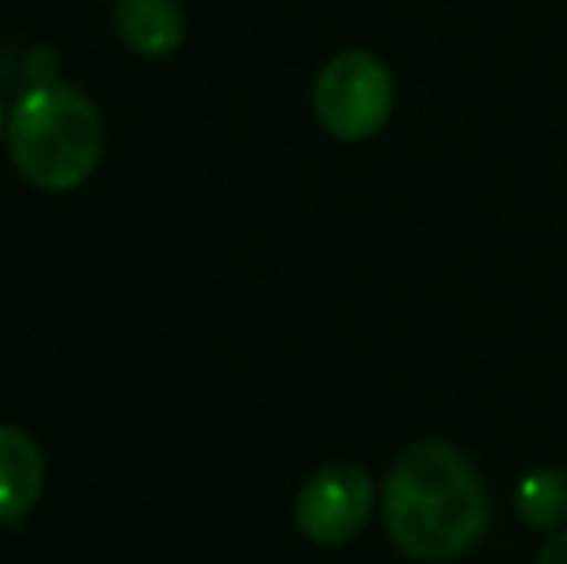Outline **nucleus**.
<instances>
[{
    "instance_id": "f257e3e1",
    "label": "nucleus",
    "mask_w": 567,
    "mask_h": 564,
    "mask_svg": "<svg viewBox=\"0 0 567 564\" xmlns=\"http://www.w3.org/2000/svg\"><path fill=\"white\" fill-rule=\"evenodd\" d=\"M491 522L486 488L475 464L449 441L402 449L382 480V526L398 553L444 564L475 550Z\"/></svg>"
},
{
    "instance_id": "20e7f679",
    "label": "nucleus",
    "mask_w": 567,
    "mask_h": 564,
    "mask_svg": "<svg viewBox=\"0 0 567 564\" xmlns=\"http://www.w3.org/2000/svg\"><path fill=\"white\" fill-rule=\"evenodd\" d=\"M374 480L355 460H332L301 483L293 499V526L313 545H343L371 522Z\"/></svg>"
},
{
    "instance_id": "f03ea898",
    "label": "nucleus",
    "mask_w": 567,
    "mask_h": 564,
    "mask_svg": "<svg viewBox=\"0 0 567 564\" xmlns=\"http://www.w3.org/2000/svg\"><path fill=\"white\" fill-rule=\"evenodd\" d=\"M8 155L28 186L70 194L105 155L97 105L74 85H28L8 113Z\"/></svg>"
},
{
    "instance_id": "39448f33",
    "label": "nucleus",
    "mask_w": 567,
    "mask_h": 564,
    "mask_svg": "<svg viewBox=\"0 0 567 564\" xmlns=\"http://www.w3.org/2000/svg\"><path fill=\"white\" fill-rule=\"evenodd\" d=\"M43 480V452L35 437L16 425H0V526H16L35 511Z\"/></svg>"
},
{
    "instance_id": "6e6552de",
    "label": "nucleus",
    "mask_w": 567,
    "mask_h": 564,
    "mask_svg": "<svg viewBox=\"0 0 567 564\" xmlns=\"http://www.w3.org/2000/svg\"><path fill=\"white\" fill-rule=\"evenodd\" d=\"M537 564H567V530L548 534V542L537 553Z\"/></svg>"
},
{
    "instance_id": "7ed1b4c3",
    "label": "nucleus",
    "mask_w": 567,
    "mask_h": 564,
    "mask_svg": "<svg viewBox=\"0 0 567 564\" xmlns=\"http://www.w3.org/2000/svg\"><path fill=\"white\" fill-rule=\"evenodd\" d=\"M313 113L332 140L363 143L379 136L394 113V78L386 62L359 47L332 54L313 82Z\"/></svg>"
},
{
    "instance_id": "1a4fd4ad",
    "label": "nucleus",
    "mask_w": 567,
    "mask_h": 564,
    "mask_svg": "<svg viewBox=\"0 0 567 564\" xmlns=\"http://www.w3.org/2000/svg\"><path fill=\"white\" fill-rule=\"evenodd\" d=\"M0 132H8V116H4V105H0Z\"/></svg>"
},
{
    "instance_id": "0eeeda50",
    "label": "nucleus",
    "mask_w": 567,
    "mask_h": 564,
    "mask_svg": "<svg viewBox=\"0 0 567 564\" xmlns=\"http://www.w3.org/2000/svg\"><path fill=\"white\" fill-rule=\"evenodd\" d=\"M517 519L540 534L567 530V472L560 468H537L517 483Z\"/></svg>"
},
{
    "instance_id": "423d86ee",
    "label": "nucleus",
    "mask_w": 567,
    "mask_h": 564,
    "mask_svg": "<svg viewBox=\"0 0 567 564\" xmlns=\"http://www.w3.org/2000/svg\"><path fill=\"white\" fill-rule=\"evenodd\" d=\"M116 35L143 59H166L186 39V12L178 0H116Z\"/></svg>"
}]
</instances>
